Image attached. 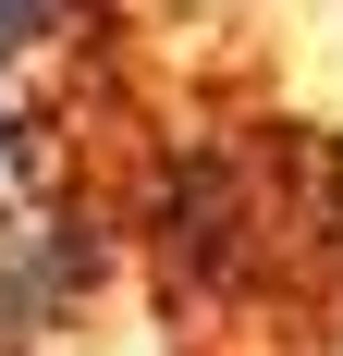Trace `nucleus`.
Listing matches in <instances>:
<instances>
[{
	"label": "nucleus",
	"instance_id": "obj_1",
	"mask_svg": "<svg viewBox=\"0 0 343 356\" xmlns=\"http://www.w3.org/2000/svg\"><path fill=\"white\" fill-rule=\"evenodd\" d=\"M123 258H147L160 307L196 332H245L282 295L343 283V160L307 123H233V136L147 147L123 197Z\"/></svg>",
	"mask_w": 343,
	"mask_h": 356
},
{
	"label": "nucleus",
	"instance_id": "obj_2",
	"mask_svg": "<svg viewBox=\"0 0 343 356\" xmlns=\"http://www.w3.org/2000/svg\"><path fill=\"white\" fill-rule=\"evenodd\" d=\"M123 283V209L99 184H49L37 209L0 221V356H49L99 320V295Z\"/></svg>",
	"mask_w": 343,
	"mask_h": 356
},
{
	"label": "nucleus",
	"instance_id": "obj_3",
	"mask_svg": "<svg viewBox=\"0 0 343 356\" xmlns=\"http://www.w3.org/2000/svg\"><path fill=\"white\" fill-rule=\"evenodd\" d=\"M62 172H74V147H62V123H49V99H37L25 74H0V221L37 209Z\"/></svg>",
	"mask_w": 343,
	"mask_h": 356
},
{
	"label": "nucleus",
	"instance_id": "obj_4",
	"mask_svg": "<svg viewBox=\"0 0 343 356\" xmlns=\"http://www.w3.org/2000/svg\"><path fill=\"white\" fill-rule=\"evenodd\" d=\"M99 49V0H0V74H62Z\"/></svg>",
	"mask_w": 343,
	"mask_h": 356
}]
</instances>
